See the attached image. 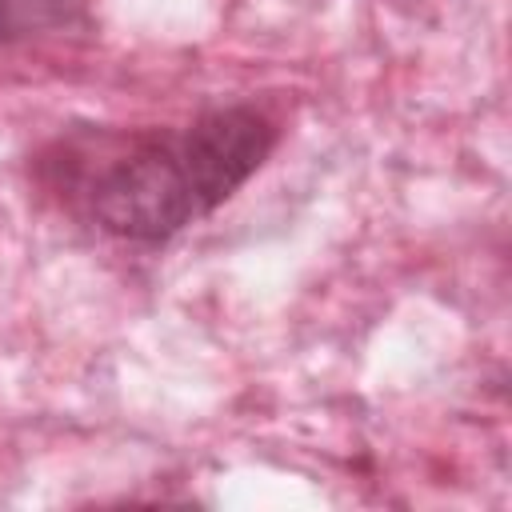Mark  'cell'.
<instances>
[{"label":"cell","mask_w":512,"mask_h":512,"mask_svg":"<svg viewBox=\"0 0 512 512\" xmlns=\"http://www.w3.org/2000/svg\"><path fill=\"white\" fill-rule=\"evenodd\" d=\"M280 128L256 104H220L180 128H76L48 140L32 172L84 224L164 244L228 204L276 152Z\"/></svg>","instance_id":"obj_1"},{"label":"cell","mask_w":512,"mask_h":512,"mask_svg":"<svg viewBox=\"0 0 512 512\" xmlns=\"http://www.w3.org/2000/svg\"><path fill=\"white\" fill-rule=\"evenodd\" d=\"M20 36V20H16V0H0V44Z\"/></svg>","instance_id":"obj_2"}]
</instances>
